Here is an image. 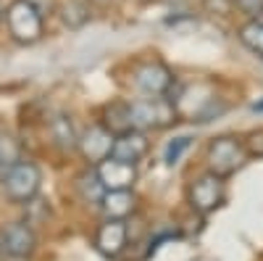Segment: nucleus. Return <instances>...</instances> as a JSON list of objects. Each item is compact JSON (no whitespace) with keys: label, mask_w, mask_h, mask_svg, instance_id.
Wrapping results in <instances>:
<instances>
[{"label":"nucleus","mask_w":263,"mask_h":261,"mask_svg":"<svg viewBox=\"0 0 263 261\" xmlns=\"http://www.w3.org/2000/svg\"><path fill=\"white\" fill-rule=\"evenodd\" d=\"M174 119H177L174 100H168L163 95L129 103V124H132V129H140V132H145V129L168 127Z\"/></svg>","instance_id":"f257e3e1"},{"label":"nucleus","mask_w":263,"mask_h":261,"mask_svg":"<svg viewBox=\"0 0 263 261\" xmlns=\"http://www.w3.org/2000/svg\"><path fill=\"white\" fill-rule=\"evenodd\" d=\"M40 182H42V171L37 164L32 161H16L13 166H8L3 171V190L11 201L16 203H27L32 201L37 190H40Z\"/></svg>","instance_id":"f03ea898"},{"label":"nucleus","mask_w":263,"mask_h":261,"mask_svg":"<svg viewBox=\"0 0 263 261\" xmlns=\"http://www.w3.org/2000/svg\"><path fill=\"white\" fill-rule=\"evenodd\" d=\"M8 32L21 45H32L42 37V13L29 3V0H13L6 8Z\"/></svg>","instance_id":"7ed1b4c3"},{"label":"nucleus","mask_w":263,"mask_h":261,"mask_svg":"<svg viewBox=\"0 0 263 261\" xmlns=\"http://www.w3.org/2000/svg\"><path fill=\"white\" fill-rule=\"evenodd\" d=\"M245 156H248V150L242 143H237L234 137H218L208 148V166L218 177H229L232 171L242 166Z\"/></svg>","instance_id":"20e7f679"},{"label":"nucleus","mask_w":263,"mask_h":261,"mask_svg":"<svg viewBox=\"0 0 263 261\" xmlns=\"http://www.w3.org/2000/svg\"><path fill=\"white\" fill-rule=\"evenodd\" d=\"M224 201V182L218 174H203L200 180H195L190 187V203L195 211L200 214H211L218 203Z\"/></svg>","instance_id":"39448f33"},{"label":"nucleus","mask_w":263,"mask_h":261,"mask_svg":"<svg viewBox=\"0 0 263 261\" xmlns=\"http://www.w3.org/2000/svg\"><path fill=\"white\" fill-rule=\"evenodd\" d=\"M135 84L137 90L150 95V98H161L171 90L174 84V74L163 66V63L158 61H150V63H142V66H137L135 72Z\"/></svg>","instance_id":"423d86ee"},{"label":"nucleus","mask_w":263,"mask_h":261,"mask_svg":"<svg viewBox=\"0 0 263 261\" xmlns=\"http://www.w3.org/2000/svg\"><path fill=\"white\" fill-rule=\"evenodd\" d=\"M114 137H116V135H114L105 124H95V127H90V129H87V132L77 140V148L82 150V156L90 161L92 166H98L103 159L111 156Z\"/></svg>","instance_id":"0eeeda50"},{"label":"nucleus","mask_w":263,"mask_h":261,"mask_svg":"<svg viewBox=\"0 0 263 261\" xmlns=\"http://www.w3.org/2000/svg\"><path fill=\"white\" fill-rule=\"evenodd\" d=\"M95 174L105 190H129L137 180V169L135 164H126V161H119L114 156L103 159L98 166H95Z\"/></svg>","instance_id":"6e6552de"},{"label":"nucleus","mask_w":263,"mask_h":261,"mask_svg":"<svg viewBox=\"0 0 263 261\" xmlns=\"http://www.w3.org/2000/svg\"><path fill=\"white\" fill-rule=\"evenodd\" d=\"M34 246H37V237H34L32 227L24 224V222L8 224L3 232H0V248H3V256L27 258V256L34 253Z\"/></svg>","instance_id":"1a4fd4ad"},{"label":"nucleus","mask_w":263,"mask_h":261,"mask_svg":"<svg viewBox=\"0 0 263 261\" xmlns=\"http://www.w3.org/2000/svg\"><path fill=\"white\" fill-rule=\"evenodd\" d=\"M147 153V137L140 129H126V132L114 137V148H111V156L126 164H140L142 156Z\"/></svg>","instance_id":"9d476101"},{"label":"nucleus","mask_w":263,"mask_h":261,"mask_svg":"<svg viewBox=\"0 0 263 261\" xmlns=\"http://www.w3.org/2000/svg\"><path fill=\"white\" fill-rule=\"evenodd\" d=\"M126 235H129V230H126V222L124 219H105V224L95 235V248L103 256L114 258V256H119L124 251Z\"/></svg>","instance_id":"9b49d317"},{"label":"nucleus","mask_w":263,"mask_h":261,"mask_svg":"<svg viewBox=\"0 0 263 261\" xmlns=\"http://www.w3.org/2000/svg\"><path fill=\"white\" fill-rule=\"evenodd\" d=\"M105 219H126L135 211V195L129 190H105L100 198Z\"/></svg>","instance_id":"f8f14e48"},{"label":"nucleus","mask_w":263,"mask_h":261,"mask_svg":"<svg viewBox=\"0 0 263 261\" xmlns=\"http://www.w3.org/2000/svg\"><path fill=\"white\" fill-rule=\"evenodd\" d=\"M90 6L84 3V0H66V3L61 6V19H63V24L66 27H71V29H79L84 27L87 21H90Z\"/></svg>","instance_id":"ddd939ff"},{"label":"nucleus","mask_w":263,"mask_h":261,"mask_svg":"<svg viewBox=\"0 0 263 261\" xmlns=\"http://www.w3.org/2000/svg\"><path fill=\"white\" fill-rule=\"evenodd\" d=\"M239 40L242 45L263 58V19H250L248 24L239 29Z\"/></svg>","instance_id":"4468645a"},{"label":"nucleus","mask_w":263,"mask_h":261,"mask_svg":"<svg viewBox=\"0 0 263 261\" xmlns=\"http://www.w3.org/2000/svg\"><path fill=\"white\" fill-rule=\"evenodd\" d=\"M105 127L111 129L114 135H121L126 129H132L129 124V106L126 103H111L105 108Z\"/></svg>","instance_id":"2eb2a0df"},{"label":"nucleus","mask_w":263,"mask_h":261,"mask_svg":"<svg viewBox=\"0 0 263 261\" xmlns=\"http://www.w3.org/2000/svg\"><path fill=\"white\" fill-rule=\"evenodd\" d=\"M50 132H53V140L61 145V148H77V135H74V127H71V121L66 119V116H55L53 119V124H50Z\"/></svg>","instance_id":"dca6fc26"},{"label":"nucleus","mask_w":263,"mask_h":261,"mask_svg":"<svg viewBox=\"0 0 263 261\" xmlns=\"http://www.w3.org/2000/svg\"><path fill=\"white\" fill-rule=\"evenodd\" d=\"M16 161H21V145H18V140H13L8 135H0V171H6Z\"/></svg>","instance_id":"f3484780"},{"label":"nucleus","mask_w":263,"mask_h":261,"mask_svg":"<svg viewBox=\"0 0 263 261\" xmlns=\"http://www.w3.org/2000/svg\"><path fill=\"white\" fill-rule=\"evenodd\" d=\"M190 148V137H177L174 143H168V148H166V164L168 166H174L179 159H182V153Z\"/></svg>","instance_id":"a211bd4d"},{"label":"nucleus","mask_w":263,"mask_h":261,"mask_svg":"<svg viewBox=\"0 0 263 261\" xmlns=\"http://www.w3.org/2000/svg\"><path fill=\"white\" fill-rule=\"evenodd\" d=\"M232 3L242 13H248L250 19H258L263 13V0H232Z\"/></svg>","instance_id":"6ab92c4d"},{"label":"nucleus","mask_w":263,"mask_h":261,"mask_svg":"<svg viewBox=\"0 0 263 261\" xmlns=\"http://www.w3.org/2000/svg\"><path fill=\"white\" fill-rule=\"evenodd\" d=\"M245 150H248V153H253V156H263V129H260V132H253V135H250Z\"/></svg>","instance_id":"aec40b11"},{"label":"nucleus","mask_w":263,"mask_h":261,"mask_svg":"<svg viewBox=\"0 0 263 261\" xmlns=\"http://www.w3.org/2000/svg\"><path fill=\"white\" fill-rule=\"evenodd\" d=\"M253 108H255V111H263V103H255Z\"/></svg>","instance_id":"412c9836"},{"label":"nucleus","mask_w":263,"mask_h":261,"mask_svg":"<svg viewBox=\"0 0 263 261\" xmlns=\"http://www.w3.org/2000/svg\"><path fill=\"white\" fill-rule=\"evenodd\" d=\"M0 19H3V6H0Z\"/></svg>","instance_id":"4be33fe9"}]
</instances>
